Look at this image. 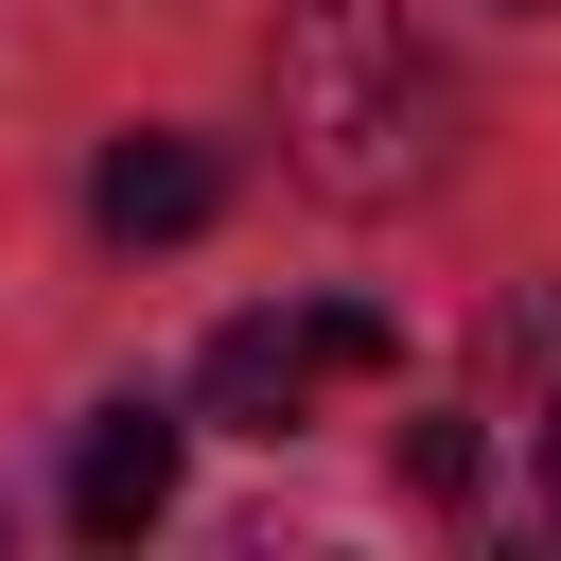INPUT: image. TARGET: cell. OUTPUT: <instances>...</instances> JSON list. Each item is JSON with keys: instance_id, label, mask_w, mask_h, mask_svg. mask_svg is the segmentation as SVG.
Returning a JSON list of instances; mask_svg holds the SVG:
<instances>
[{"instance_id": "6da1fadb", "label": "cell", "mask_w": 561, "mask_h": 561, "mask_svg": "<svg viewBox=\"0 0 561 561\" xmlns=\"http://www.w3.org/2000/svg\"><path fill=\"white\" fill-rule=\"evenodd\" d=\"M263 88H280V158L333 210H403L438 175V140H456V88L403 35V0H298L280 53H263Z\"/></svg>"}, {"instance_id": "7a4b0ae2", "label": "cell", "mask_w": 561, "mask_h": 561, "mask_svg": "<svg viewBox=\"0 0 561 561\" xmlns=\"http://www.w3.org/2000/svg\"><path fill=\"white\" fill-rule=\"evenodd\" d=\"M386 368H403V333H386L368 298H316V316H228L210 368H193V403L245 421V438H280L316 386H386Z\"/></svg>"}, {"instance_id": "3957f363", "label": "cell", "mask_w": 561, "mask_h": 561, "mask_svg": "<svg viewBox=\"0 0 561 561\" xmlns=\"http://www.w3.org/2000/svg\"><path fill=\"white\" fill-rule=\"evenodd\" d=\"M210 210H228V158L175 140V123H123V140L88 158V228H105V245H193Z\"/></svg>"}, {"instance_id": "277c9868", "label": "cell", "mask_w": 561, "mask_h": 561, "mask_svg": "<svg viewBox=\"0 0 561 561\" xmlns=\"http://www.w3.org/2000/svg\"><path fill=\"white\" fill-rule=\"evenodd\" d=\"M175 456H193L175 403H105V421L70 438V526H88V543H140V526L175 508Z\"/></svg>"}, {"instance_id": "5b68a950", "label": "cell", "mask_w": 561, "mask_h": 561, "mask_svg": "<svg viewBox=\"0 0 561 561\" xmlns=\"http://www.w3.org/2000/svg\"><path fill=\"white\" fill-rule=\"evenodd\" d=\"M403 491L456 508V491H473V421H403Z\"/></svg>"}, {"instance_id": "8992f818", "label": "cell", "mask_w": 561, "mask_h": 561, "mask_svg": "<svg viewBox=\"0 0 561 561\" xmlns=\"http://www.w3.org/2000/svg\"><path fill=\"white\" fill-rule=\"evenodd\" d=\"M543 508H561V403H543Z\"/></svg>"}]
</instances>
